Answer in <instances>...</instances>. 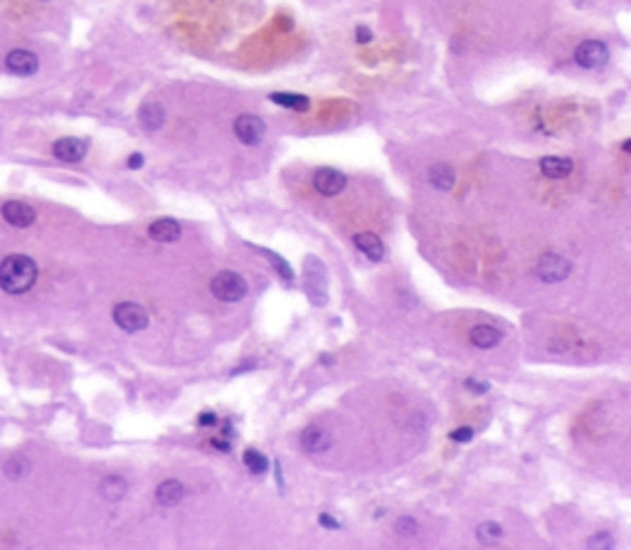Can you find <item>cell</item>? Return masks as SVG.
Segmentation results:
<instances>
[{
    "instance_id": "cell-1",
    "label": "cell",
    "mask_w": 631,
    "mask_h": 550,
    "mask_svg": "<svg viewBox=\"0 0 631 550\" xmlns=\"http://www.w3.org/2000/svg\"><path fill=\"white\" fill-rule=\"evenodd\" d=\"M37 282V264L28 254H8L0 262V289L5 294H25Z\"/></svg>"
},
{
    "instance_id": "cell-2",
    "label": "cell",
    "mask_w": 631,
    "mask_h": 550,
    "mask_svg": "<svg viewBox=\"0 0 631 550\" xmlns=\"http://www.w3.org/2000/svg\"><path fill=\"white\" fill-rule=\"evenodd\" d=\"M210 292L224 304H234V301H242L247 297V282L244 277H239L237 272H217L210 282Z\"/></svg>"
},
{
    "instance_id": "cell-3",
    "label": "cell",
    "mask_w": 631,
    "mask_h": 550,
    "mask_svg": "<svg viewBox=\"0 0 631 550\" xmlns=\"http://www.w3.org/2000/svg\"><path fill=\"white\" fill-rule=\"evenodd\" d=\"M114 321H116V326L124 328L126 333H136L148 326V311L141 306V304L124 301L114 309Z\"/></svg>"
},
{
    "instance_id": "cell-4",
    "label": "cell",
    "mask_w": 631,
    "mask_h": 550,
    "mask_svg": "<svg viewBox=\"0 0 631 550\" xmlns=\"http://www.w3.org/2000/svg\"><path fill=\"white\" fill-rule=\"evenodd\" d=\"M264 133H267V124H264L259 116H254V114H242V116H237V121H234V136H237L244 146H257V143H262Z\"/></svg>"
},
{
    "instance_id": "cell-5",
    "label": "cell",
    "mask_w": 631,
    "mask_h": 550,
    "mask_svg": "<svg viewBox=\"0 0 631 550\" xmlns=\"http://www.w3.org/2000/svg\"><path fill=\"white\" fill-rule=\"evenodd\" d=\"M609 59V49L604 42H597V40H587V42H582L577 47V52H575V62L579 64V67L584 69H599L604 67Z\"/></svg>"
},
{
    "instance_id": "cell-6",
    "label": "cell",
    "mask_w": 631,
    "mask_h": 550,
    "mask_svg": "<svg viewBox=\"0 0 631 550\" xmlns=\"http://www.w3.org/2000/svg\"><path fill=\"white\" fill-rule=\"evenodd\" d=\"M572 272V264L563 257V254H543L538 262V277L543 282H563Z\"/></svg>"
},
{
    "instance_id": "cell-7",
    "label": "cell",
    "mask_w": 631,
    "mask_h": 550,
    "mask_svg": "<svg viewBox=\"0 0 631 550\" xmlns=\"http://www.w3.org/2000/svg\"><path fill=\"white\" fill-rule=\"evenodd\" d=\"M0 215H3V220L8 225H13V227H30V225L35 222V210L30 208L28 203H23V200H8V203H3V208H0Z\"/></svg>"
},
{
    "instance_id": "cell-8",
    "label": "cell",
    "mask_w": 631,
    "mask_h": 550,
    "mask_svg": "<svg viewBox=\"0 0 631 550\" xmlns=\"http://www.w3.org/2000/svg\"><path fill=\"white\" fill-rule=\"evenodd\" d=\"M89 151V143L84 141V138H59V141H54L52 146V153L57 161H64V163H79L84 156H87Z\"/></svg>"
},
{
    "instance_id": "cell-9",
    "label": "cell",
    "mask_w": 631,
    "mask_h": 550,
    "mask_svg": "<svg viewBox=\"0 0 631 550\" xmlns=\"http://www.w3.org/2000/svg\"><path fill=\"white\" fill-rule=\"evenodd\" d=\"M5 67H8V72L18 74V77H30V74L37 72L40 62L37 54L30 52V49H13L5 57Z\"/></svg>"
},
{
    "instance_id": "cell-10",
    "label": "cell",
    "mask_w": 631,
    "mask_h": 550,
    "mask_svg": "<svg viewBox=\"0 0 631 550\" xmlns=\"http://www.w3.org/2000/svg\"><path fill=\"white\" fill-rule=\"evenodd\" d=\"M313 185L320 195H338L345 188V176L335 168H318L313 173Z\"/></svg>"
},
{
    "instance_id": "cell-11",
    "label": "cell",
    "mask_w": 631,
    "mask_h": 550,
    "mask_svg": "<svg viewBox=\"0 0 631 550\" xmlns=\"http://www.w3.org/2000/svg\"><path fill=\"white\" fill-rule=\"evenodd\" d=\"M353 242H355V247H358L368 259H373V262H380V259L385 257V244H383V239H380L378 234L360 232V234H355L353 237Z\"/></svg>"
},
{
    "instance_id": "cell-12",
    "label": "cell",
    "mask_w": 631,
    "mask_h": 550,
    "mask_svg": "<svg viewBox=\"0 0 631 550\" xmlns=\"http://www.w3.org/2000/svg\"><path fill=\"white\" fill-rule=\"evenodd\" d=\"M540 173L545 178H553V181H560V178H567L572 173V161L563 156H545L540 161Z\"/></svg>"
},
{
    "instance_id": "cell-13",
    "label": "cell",
    "mask_w": 631,
    "mask_h": 550,
    "mask_svg": "<svg viewBox=\"0 0 631 550\" xmlns=\"http://www.w3.org/2000/svg\"><path fill=\"white\" fill-rule=\"evenodd\" d=\"M183 496H185V486L180 482H175V479H168V482H163L156 489V501L165 508L178 506L183 501Z\"/></svg>"
},
{
    "instance_id": "cell-14",
    "label": "cell",
    "mask_w": 631,
    "mask_h": 550,
    "mask_svg": "<svg viewBox=\"0 0 631 550\" xmlns=\"http://www.w3.org/2000/svg\"><path fill=\"white\" fill-rule=\"evenodd\" d=\"M138 121L146 131H158L165 124V109L158 102H148L138 109Z\"/></svg>"
},
{
    "instance_id": "cell-15",
    "label": "cell",
    "mask_w": 631,
    "mask_h": 550,
    "mask_svg": "<svg viewBox=\"0 0 631 550\" xmlns=\"http://www.w3.org/2000/svg\"><path fill=\"white\" fill-rule=\"evenodd\" d=\"M301 447L306 449L308 454H320V452H325V449L330 447V434H328V432H323V429H318V427H308V429H304V434H301Z\"/></svg>"
},
{
    "instance_id": "cell-16",
    "label": "cell",
    "mask_w": 631,
    "mask_h": 550,
    "mask_svg": "<svg viewBox=\"0 0 631 550\" xmlns=\"http://www.w3.org/2000/svg\"><path fill=\"white\" fill-rule=\"evenodd\" d=\"M148 237L156 239V242H175V239L180 237V225L168 217L156 220V222H151V227H148Z\"/></svg>"
},
{
    "instance_id": "cell-17",
    "label": "cell",
    "mask_w": 631,
    "mask_h": 550,
    "mask_svg": "<svg viewBox=\"0 0 631 550\" xmlns=\"http://www.w3.org/2000/svg\"><path fill=\"white\" fill-rule=\"evenodd\" d=\"M429 183L439 190H452L454 183H457V173H454V168L447 166V163H434V166L429 168Z\"/></svg>"
},
{
    "instance_id": "cell-18",
    "label": "cell",
    "mask_w": 631,
    "mask_h": 550,
    "mask_svg": "<svg viewBox=\"0 0 631 550\" xmlns=\"http://www.w3.org/2000/svg\"><path fill=\"white\" fill-rule=\"evenodd\" d=\"M128 491V484L126 479L121 477H107L102 479V484H99V494H102L107 501H121L124 496H126Z\"/></svg>"
},
{
    "instance_id": "cell-19",
    "label": "cell",
    "mask_w": 631,
    "mask_h": 550,
    "mask_svg": "<svg viewBox=\"0 0 631 550\" xmlns=\"http://www.w3.org/2000/svg\"><path fill=\"white\" fill-rule=\"evenodd\" d=\"M471 343L476 348H483V351H488V348L498 346L500 343V331L493 326H476L471 331Z\"/></svg>"
},
{
    "instance_id": "cell-20",
    "label": "cell",
    "mask_w": 631,
    "mask_h": 550,
    "mask_svg": "<svg viewBox=\"0 0 631 550\" xmlns=\"http://www.w3.org/2000/svg\"><path fill=\"white\" fill-rule=\"evenodd\" d=\"M30 469H32V464H30V459L23 457V454H15V457H10L8 462L3 464V474L8 479H13V482L23 479L25 474H30Z\"/></svg>"
},
{
    "instance_id": "cell-21",
    "label": "cell",
    "mask_w": 631,
    "mask_h": 550,
    "mask_svg": "<svg viewBox=\"0 0 631 550\" xmlns=\"http://www.w3.org/2000/svg\"><path fill=\"white\" fill-rule=\"evenodd\" d=\"M272 102L279 104V107L296 109V112H306V109H308V99L304 97V94H284V92H277V94H272Z\"/></svg>"
},
{
    "instance_id": "cell-22",
    "label": "cell",
    "mask_w": 631,
    "mask_h": 550,
    "mask_svg": "<svg viewBox=\"0 0 631 550\" xmlns=\"http://www.w3.org/2000/svg\"><path fill=\"white\" fill-rule=\"evenodd\" d=\"M244 464H247V469L252 474H264L267 472V467H269L267 457L259 454V452H254V449H247V452H244Z\"/></svg>"
},
{
    "instance_id": "cell-23",
    "label": "cell",
    "mask_w": 631,
    "mask_h": 550,
    "mask_svg": "<svg viewBox=\"0 0 631 550\" xmlns=\"http://www.w3.org/2000/svg\"><path fill=\"white\" fill-rule=\"evenodd\" d=\"M476 536H479V541H481V543H495L500 536H503V528H500L498 523L486 521V523H481V526H479Z\"/></svg>"
},
{
    "instance_id": "cell-24",
    "label": "cell",
    "mask_w": 631,
    "mask_h": 550,
    "mask_svg": "<svg viewBox=\"0 0 631 550\" xmlns=\"http://www.w3.org/2000/svg\"><path fill=\"white\" fill-rule=\"evenodd\" d=\"M417 521H414V518H409V516H399L397 521H395V531L399 533V536H414V533H417Z\"/></svg>"
},
{
    "instance_id": "cell-25",
    "label": "cell",
    "mask_w": 631,
    "mask_h": 550,
    "mask_svg": "<svg viewBox=\"0 0 631 550\" xmlns=\"http://www.w3.org/2000/svg\"><path fill=\"white\" fill-rule=\"evenodd\" d=\"M267 257H269V259H272V264H274V267H277V269H279V272H282V277H284V279H292V277H294V274H292V267H289V264H287V262H284V259H282V257H279V254H272V252H267Z\"/></svg>"
},
{
    "instance_id": "cell-26",
    "label": "cell",
    "mask_w": 631,
    "mask_h": 550,
    "mask_svg": "<svg viewBox=\"0 0 631 550\" xmlns=\"http://www.w3.org/2000/svg\"><path fill=\"white\" fill-rule=\"evenodd\" d=\"M587 546H589V548H612V546H614V541H612V538H609V533H599L597 538H589Z\"/></svg>"
},
{
    "instance_id": "cell-27",
    "label": "cell",
    "mask_w": 631,
    "mask_h": 550,
    "mask_svg": "<svg viewBox=\"0 0 631 550\" xmlns=\"http://www.w3.org/2000/svg\"><path fill=\"white\" fill-rule=\"evenodd\" d=\"M452 439L454 442H471L474 439V429L471 427H459L452 432Z\"/></svg>"
},
{
    "instance_id": "cell-28",
    "label": "cell",
    "mask_w": 631,
    "mask_h": 550,
    "mask_svg": "<svg viewBox=\"0 0 631 550\" xmlns=\"http://www.w3.org/2000/svg\"><path fill=\"white\" fill-rule=\"evenodd\" d=\"M464 385H467V390H471L474 395H483L486 390H488V383H481V380H474V378H469Z\"/></svg>"
},
{
    "instance_id": "cell-29",
    "label": "cell",
    "mask_w": 631,
    "mask_h": 550,
    "mask_svg": "<svg viewBox=\"0 0 631 550\" xmlns=\"http://www.w3.org/2000/svg\"><path fill=\"white\" fill-rule=\"evenodd\" d=\"M355 37H358V42H363V44H368L370 40H373V32H370L368 28H365V25H360L358 30H355Z\"/></svg>"
},
{
    "instance_id": "cell-30",
    "label": "cell",
    "mask_w": 631,
    "mask_h": 550,
    "mask_svg": "<svg viewBox=\"0 0 631 550\" xmlns=\"http://www.w3.org/2000/svg\"><path fill=\"white\" fill-rule=\"evenodd\" d=\"M320 526H325V528H340V523L335 521V518H330L328 513H320Z\"/></svg>"
},
{
    "instance_id": "cell-31",
    "label": "cell",
    "mask_w": 631,
    "mask_h": 550,
    "mask_svg": "<svg viewBox=\"0 0 631 550\" xmlns=\"http://www.w3.org/2000/svg\"><path fill=\"white\" fill-rule=\"evenodd\" d=\"M217 422V414L215 412H203V417H200V424H203V427H210V424H215Z\"/></svg>"
},
{
    "instance_id": "cell-32",
    "label": "cell",
    "mask_w": 631,
    "mask_h": 550,
    "mask_svg": "<svg viewBox=\"0 0 631 550\" xmlns=\"http://www.w3.org/2000/svg\"><path fill=\"white\" fill-rule=\"evenodd\" d=\"M126 166H128V168H141V166H143V156H141V153H133V156L128 158Z\"/></svg>"
}]
</instances>
